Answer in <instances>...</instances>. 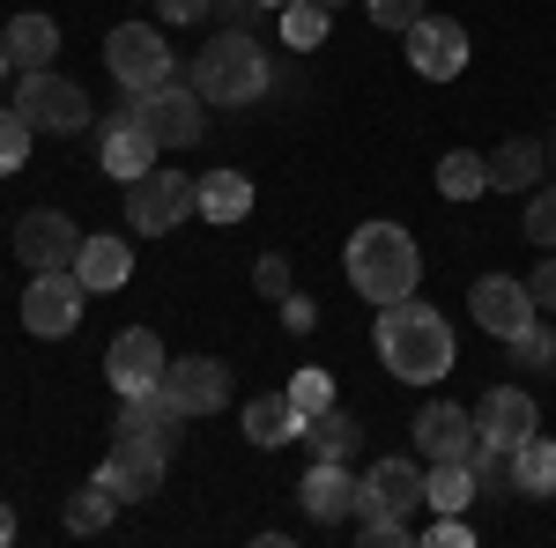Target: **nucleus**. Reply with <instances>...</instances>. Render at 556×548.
Here are the masks:
<instances>
[{
  "mask_svg": "<svg viewBox=\"0 0 556 548\" xmlns=\"http://www.w3.org/2000/svg\"><path fill=\"white\" fill-rule=\"evenodd\" d=\"M193 89H201L208 104H253L260 89H267V52H260V38L215 30V38L201 44V60H193Z\"/></svg>",
  "mask_w": 556,
  "mask_h": 548,
  "instance_id": "3",
  "label": "nucleus"
},
{
  "mask_svg": "<svg viewBox=\"0 0 556 548\" xmlns=\"http://www.w3.org/2000/svg\"><path fill=\"white\" fill-rule=\"evenodd\" d=\"M15 259H23L30 275H60V267H75V259H83V230H75L60 208L23 215V230H15Z\"/></svg>",
  "mask_w": 556,
  "mask_h": 548,
  "instance_id": "10",
  "label": "nucleus"
},
{
  "mask_svg": "<svg viewBox=\"0 0 556 548\" xmlns=\"http://www.w3.org/2000/svg\"><path fill=\"white\" fill-rule=\"evenodd\" d=\"M416 453H424V460H468L475 453V416L453 408V400H430L424 416H416Z\"/></svg>",
  "mask_w": 556,
  "mask_h": 548,
  "instance_id": "18",
  "label": "nucleus"
},
{
  "mask_svg": "<svg viewBox=\"0 0 556 548\" xmlns=\"http://www.w3.org/2000/svg\"><path fill=\"white\" fill-rule=\"evenodd\" d=\"M156 15H164V23H208L215 0H156Z\"/></svg>",
  "mask_w": 556,
  "mask_h": 548,
  "instance_id": "40",
  "label": "nucleus"
},
{
  "mask_svg": "<svg viewBox=\"0 0 556 548\" xmlns=\"http://www.w3.org/2000/svg\"><path fill=\"white\" fill-rule=\"evenodd\" d=\"M112 511H119V497H112L104 482H89V489L67 497V526H75V534H104V526H112Z\"/></svg>",
  "mask_w": 556,
  "mask_h": 548,
  "instance_id": "31",
  "label": "nucleus"
},
{
  "mask_svg": "<svg viewBox=\"0 0 556 548\" xmlns=\"http://www.w3.org/2000/svg\"><path fill=\"white\" fill-rule=\"evenodd\" d=\"M424 505V467L416 460H379L364 482H356V511H408Z\"/></svg>",
  "mask_w": 556,
  "mask_h": 548,
  "instance_id": "16",
  "label": "nucleus"
},
{
  "mask_svg": "<svg viewBox=\"0 0 556 548\" xmlns=\"http://www.w3.org/2000/svg\"><path fill=\"white\" fill-rule=\"evenodd\" d=\"M319 8H342V0H319Z\"/></svg>",
  "mask_w": 556,
  "mask_h": 548,
  "instance_id": "46",
  "label": "nucleus"
},
{
  "mask_svg": "<svg viewBox=\"0 0 556 548\" xmlns=\"http://www.w3.org/2000/svg\"><path fill=\"white\" fill-rule=\"evenodd\" d=\"M127 112L156 149H193L201 141V119H208V97L186 89V82H156V89H141V97H127Z\"/></svg>",
  "mask_w": 556,
  "mask_h": 548,
  "instance_id": "4",
  "label": "nucleus"
},
{
  "mask_svg": "<svg viewBox=\"0 0 556 548\" xmlns=\"http://www.w3.org/2000/svg\"><path fill=\"white\" fill-rule=\"evenodd\" d=\"M245 437H253L260 453H275V445H298L304 437V408L290 393H260L253 408H245Z\"/></svg>",
  "mask_w": 556,
  "mask_h": 548,
  "instance_id": "20",
  "label": "nucleus"
},
{
  "mask_svg": "<svg viewBox=\"0 0 556 548\" xmlns=\"http://www.w3.org/2000/svg\"><path fill=\"white\" fill-rule=\"evenodd\" d=\"M364 541L371 548H401L408 541V519H401V511H364Z\"/></svg>",
  "mask_w": 556,
  "mask_h": 548,
  "instance_id": "36",
  "label": "nucleus"
},
{
  "mask_svg": "<svg viewBox=\"0 0 556 548\" xmlns=\"http://www.w3.org/2000/svg\"><path fill=\"white\" fill-rule=\"evenodd\" d=\"M193 193L201 186L186 170H141V178H127V222L141 238H164V230H178L193 215Z\"/></svg>",
  "mask_w": 556,
  "mask_h": 548,
  "instance_id": "7",
  "label": "nucleus"
},
{
  "mask_svg": "<svg viewBox=\"0 0 556 548\" xmlns=\"http://www.w3.org/2000/svg\"><path fill=\"white\" fill-rule=\"evenodd\" d=\"M542 156H556V141H549V149H542Z\"/></svg>",
  "mask_w": 556,
  "mask_h": 548,
  "instance_id": "47",
  "label": "nucleus"
},
{
  "mask_svg": "<svg viewBox=\"0 0 556 548\" xmlns=\"http://www.w3.org/2000/svg\"><path fill=\"white\" fill-rule=\"evenodd\" d=\"M127 275H134L127 238H83V259H75V282L83 290H119Z\"/></svg>",
  "mask_w": 556,
  "mask_h": 548,
  "instance_id": "22",
  "label": "nucleus"
},
{
  "mask_svg": "<svg viewBox=\"0 0 556 548\" xmlns=\"http://www.w3.org/2000/svg\"><path fill=\"white\" fill-rule=\"evenodd\" d=\"M290 400H298V408H304V422H312L319 408H334V379H327L319 364H304L298 379H290Z\"/></svg>",
  "mask_w": 556,
  "mask_h": 548,
  "instance_id": "34",
  "label": "nucleus"
},
{
  "mask_svg": "<svg viewBox=\"0 0 556 548\" xmlns=\"http://www.w3.org/2000/svg\"><path fill=\"white\" fill-rule=\"evenodd\" d=\"M83 282H75V267H60V275H30V290H23V327L38 341H60L83 327Z\"/></svg>",
  "mask_w": 556,
  "mask_h": 548,
  "instance_id": "9",
  "label": "nucleus"
},
{
  "mask_svg": "<svg viewBox=\"0 0 556 548\" xmlns=\"http://www.w3.org/2000/svg\"><path fill=\"white\" fill-rule=\"evenodd\" d=\"M164 460H172V453H156L149 437L112 430V453H104V467H97V482H104L119 505H141V497H156V489H164Z\"/></svg>",
  "mask_w": 556,
  "mask_h": 548,
  "instance_id": "8",
  "label": "nucleus"
},
{
  "mask_svg": "<svg viewBox=\"0 0 556 548\" xmlns=\"http://www.w3.org/2000/svg\"><path fill=\"white\" fill-rule=\"evenodd\" d=\"M482 164H490L497 193H527L542 178V141H497V156H482Z\"/></svg>",
  "mask_w": 556,
  "mask_h": 548,
  "instance_id": "26",
  "label": "nucleus"
},
{
  "mask_svg": "<svg viewBox=\"0 0 556 548\" xmlns=\"http://www.w3.org/2000/svg\"><path fill=\"white\" fill-rule=\"evenodd\" d=\"M0 44H8L15 67H52V52H60V23H52V15H15V23L0 30Z\"/></svg>",
  "mask_w": 556,
  "mask_h": 548,
  "instance_id": "25",
  "label": "nucleus"
},
{
  "mask_svg": "<svg viewBox=\"0 0 556 548\" xmlns=\"http://www.w3.org/2000/svg\"><path fill=\"white\" fill-rule=\"evenodd\" d=\"M304 511L319 519V526H334V519H349L356 511V474H349V460H312V474H304Z\"/></svg>",
  "mask_w": 556,
  "mask_h": 548,
  "instance_id": "19",
  "label": "nucleus"
},
{
  "mask_svg": "<svg viewBox=\"0 0 556 548\" xmlns=\"http://www.w3.org/2000/svg\"><path fill=\"white\" fill-rule=\"evenodd\" d=\"M527 238H534V245H556V186H542V193L527 201Z\"/></svg>",
  "mask_w": 556,
  "mask_h": 548,
  "instance_id": "35",
  "label": "nucleus"
},
{
  "mask_svg": "<svg viewBox=\"0 0 556 548\" xmlns=\"http://www.w3.org/2000/svg\"><path fill=\"white\" fill-rule=\"evenodd\" d=\"M438 193H445V201H475V193H490V164L468 156V149H453V156L438 164Z\"/></svg>",
  "mask_w": 556,
  "mask_h": 548,
  "instance_id": "29",
  "label": "nucleus"
},
{
  "mask_svg": "<svg viewBox=\"0 0 556 548\" xmlns=\"http://www.w3.org/2000/svg\"><path fill=\"white\" fill-rule=\"evenodd\" d=\"M8 67H15V60H8V44H0V89H8Z\"/></svg>",
  "mask_w": 556,
  "mask_h": 548,
  "instance_id": "44",
  "label": "nucleus"
},
{
  "mask_svg": "<svg viewBox=\"0 0 556 548\" xmlns=\"http://www.w3.org/2000/svg\"><path fill=\"white\" fill-rule=\"evenodd\" d=\"M475 534H468V519L460 511H438V526H430V548H468Z\"/></svg>",
  "mask_w": 556,
  "mask_h": 548,
  "instance_id": "39",
  "label": "nucleus"
},
{
  "mask_svg": "<svg viewBox=\"0 0 556 548\" xmlns=\"http://www.w3.org/2000/svg\"><path fill=\"white\" fill-rule=\"evenodd\" d=\"M534 393H519V385H490L482 393V408H475V437L482 445H497V453H519L527 437H534Z\"/></svg>",
  "mask_w": 556,
  "mask_h": 548,
  "instance_id": "12",
  "label": "nucleus"
},
{
  "mask_svg": "<svg viewBox=\"0 0 556 548\" xmlns=\"http://www.w3.org/2000/svg\"><path fill=\"white\" fill-rule=\"evenodd\" d=\"M15 112L45 133H83L89 127V97L83 82H67V75H52V67H23V82H15Z\"/></svg>",
  "mask_w": 556,
  "mask_h": 548,
  "instance_id": "5",
  "label": "nucleus"
},
{
  "mask_svg": "<svg viewBox=\"0 0 556 548\" xmlns=\"http://www.w3.org/2000/svg\"><path fill=\"white\" fill-rule=\"evenodd\" d=\"M164 393H172L186 416H215L223 400H230V364H215V356H186L164 371Z\"/></svg>",
  "mask_w": 556,
  "mask_h": 548,
  "instance_id": "15",
  "label": "nucleus"
},
{
  "mask_svg": "<svg viewBox=\"0 0 556 548\" xmlns=\"http://www.w3.org/2000/svg\"><path fill=\"white\" fill-rule=\"evenodd\" d=\"M379 364L393 371L401 385H430L453 371V327L416 304V296H401V304H379Z\"/></svg>",
  "mask_w": 556,
  "mask_h": 548,
  "instance_id": "1",
  "label": "nucleus"
},
{
  "mask_svg": "<svg viewBox=\"0 0 556 548\" xmlns=\"http://www.w3.org/2000/svg\"><path fill=\"white\" fill-rule=\"evenodd\" d=\"M327 15H334V8H319V0H290V8H282V38L298 44V52H312V44L327 38Z\"/></svg>",
  "mask_w": 556,
  "mask_h": 548,
  "instance_id": "32",
  "label": "nucleus"
},
{
  "mask_svg": "<svg viewBox=\"0 0 556 548\" xmlns=\"http://www.w3.org/2000/svg\"><path fill=\"white\" fill-rule=\"evenodd\" d=\"M164 371H172V364H164V341L149 334V327H127V334L104 348V379L119 385V400H127V393H149V385H164Z\"/></svg>",
  "mask_w": 556,
  "mask_h": 548,
  "instance_id": "14",
  "label": "nucleus"
},
{
  "mask_svg": "<svg viewBox=\"0 0 556 548\" xmlns=\"http://www.w3.org/2000/svg\"><path fill=\"white\" fill-rule=\"evenodd\" d=\"M253 282H260V296H275V304H282V296H290V259L267 253V259L253 267Z\"/></svg>",
  "mask_w": 556,
  "mask_h": 548,
  "instance_id": "38",
  "label": "nucleus"
},
{
  "mask_svg": "<svg viewBox=\"0 0 556 548\" xmlns=\"http://www.w3.org/2000/svg\"><path fill=\"white\" fill-rule=\"evenodd\" d=\"M193 208L208 215V222H245V208H253V178H245V170H208L201 193H193Z\"/></svg>",
  "mask_w": 556,
  "mask_h": 548,
  "instance_id": "23",
  "label": "nucleus"
},
{
  "mask_svg": "<svg viewBox=\"0 0 556 548\" xmlns=\"http://www.w3.org/2000/svg\"><path fill=\"white\" fill-rule=\"evenodd\" d=\"M468 311H475V327L482 334H497V341H513L534 327V290L527 282H505V275H482L468 296Z\"/></svg>",
  "mask_w": 556,
  "mask_h": 548,
  "instance_id": "13",
  "label": "nucleus"
},
{
  "mask_svg": "<svg viewBox=\"0 0 556 548\" xmlns=\"http://www.w3.org/2000/svg\"><path fill=\"white\" fill-rule=\"evenodd\" d=\"M364 8H371V23H379V30H408V23L424 15V0H364Z\"/></svg>",
  "mask_w": 556,
  "mask_h": 548,
  "instance_id": "37",
  "label": "nucleus"
},
{
  "mask_svg": "<svg viewBox=\"0 0 556 548\" xmlns=\"http://www.w3.org/2000/svg\"><path fill=\"white\" fill-rule=\"evenodd\" d=\"M149 156H156V141L134 127V112H119V119L104 127V170H112V178H141V170H156Z\"/></svg>",
  "mask_w": 556,
  "mask_h": 548,
  "instance_id": "24",
  "label": "nucleus"
},
{
  "mask_svg": "<svg viewBox=\"0 0 556 548\" xmlns=\"http://www.w3.org/2000/svg\"><path fill=\"white\" fill-rule=\"evenodd\" d=\"M527 290H534V304H549V311H556V245H549V259L534 267V282H527Z\"/></svg>",
  "mask_w": 556,
  "mask_h": 548,
  "instance_id": "42",
  "label": "nucleus"
},
{
  "mask_svg": "<svg viewBox=\"0 0 556 548\" xmlns=\"http://www.w3.org/2000/svg\"><path fill=\"white\" fill-rule=\"evenodd\" d=\"M401 38H408V67H416L424 82H453V75L468 67V30L445 23V15H416Z\"/></svg>",
  "mask_w": 556,
  "mask_h": 548,
  "instance_id": "11",
  "label": "nucleus"
},
{
  "mask_svg": "<svg viewBox=\"0 0 556 548\" xmlns=\"http://www.w3.org/2000/svg\"><path fill=\"white\" fill-rule=\"evenodd\" d=\"M424 505H430V511H468V505H475V467H468V460H430Z\"/></svg>",
  "mask_w": 556,
  "mask_h": 548,
  "instance_id": "28",
  "label": "nucleus"
},
{
  "mask_svg": "<svg viewBox=\"0 0 556 548\" xmlns=\"http://www.w3.org/2000/svg\"><path fill=\"white\" fill-rule=\"evenodd\" d=\"M416 282H424V259H416V238L401 222H364L349 238V290L356 296L401 304V296H416Z\"/></svg>",
  "mask_w": 556,
  "mask_h": 548,
  "instance_id": "2",
  "label": "nucleus"
},
{
  "mask_svg": "<svg viewBox=\"0 0 556 548\" xmlns=\"http://www.w3.org/2000/svg\"><path fill=\"white\" fill-rule=\"evenodd\" d=\"M23 156H30V119H23L15 104H0V178L23 170Z\"/></svg>",
  "mask_w": 556,
  "mask_h": 548,
  "instance_id": "33",
  "label": "nucleus"
},
{
  "mask_svg": "<svg viewBox=\"0 0 556 548\" xmlns=\"http://www.w3.org/2000/svg\"><path fill=\"white\" fill-rule=\"evenodd\" d=\"M513 489L519 497H556V437H527L513 453Z\"/></svg>",
  "mask_w": 556,
  "mask_h": 548,
  "instance_id": "27",
  "label": "nucleus"
},
{
  "mask_svg": "<svg viewBox=\"0 0 556 548\" xmlns=\"http://www.w3.org/2000/svg\"><path fill=\"white\" fill-rule=\"evenodd\" d=\"M15 541V511H8V497H0V548Z\"/></svg>",
  "mask_w": 556,
  "mask_h": 548,
  "instance_id": "43",
  "label": "nucleus"
},
{
  "mask_svg": "<svg viewBox=\"0 0 556 548\" xmlns=\"http://www.w3.org/2000/svg\"><path fill=\"white\" fill-rule=\"evenodd\" d=\"M312 460H356V445H364V430H356V416L349 408H319V416L304 422V437H298Z\"/></svg>",
  "mask_w": 556,
  "mask_h": 548,
  "instance_id": "21",
  "label": "nucleus"
},
{
  "mask_svg": "<svg viewBox=\"0 0 556 548\" xmlns=\"http://www.w3.org/2000/svg\"><path fill=\"white\" fill-rule=\"evenodd\" d=\"M119 430H127V437H149L156 453H178L186 408H178L164 385H149V393H127V408H119Z\"/></svg>",
  "mask_w": 556,
  "mask_h": 548,
  "instance_id": "17",
  "label": "nucleus"
},
{
  "mask_svg": "<svg viewBox=\"0 0 556 548\" xmlns=\"http://www.w3.org/2000/svg\"><path fill=\"white\" fill-rule=\"evenodd\" d=\"M104 67H112V82L127 89V97H141V89L172 82V44H164V30H149V23H119L104 38Z\"/></svg>",
  "mask_w": 556,
  "mask_h": 548,
  "instance_id": "6",
  "label": "nucleus"
},
{
  "mask_svg": "<svg viewBox=\"0 0 556 548\" xmlns=\"http://www.w3.org/2000/svg\"><path fill=\"white\" fill-rule=\"evenodd\" d=\"M505 348H513V371H519V379H542V371H556V334L542 327V319H534L527 334H513Z\"/></svg>",
  "mask_w": 556,
  "mask_h": 548,
  "instance_id": "30",
  "label": "nucleus"
},
{
  "mask_svg": "<svg viewBox=\"0 0 556 548\" xmlns=\"http://www.w3.org/2000/svg\"><path fill=\"white\" fill-rule=\"evenodd\" d=\"M260 8H290V0H260Z\"/></svg>",
  "mask_w": 556,
  "mask_h": 548,
  "instance_id": "45",
  "label": "nucleus"
},
{
  "mask_svg": "<svg viewBox=\"0 0 556 548\" xmlns=\"http://www.w3.org/2000/svg\"><path fill=\"white\" fill-rule=\"evenodd\" d=\"M282 327H290V334H312V327H319V311H312V304L290 290V296H282Z\"/></svg>",
  "mask_w": 556,
  "mask_h": 548,
  "instance_id": "41",
  "label": "nucleus"
}]
</instances>
